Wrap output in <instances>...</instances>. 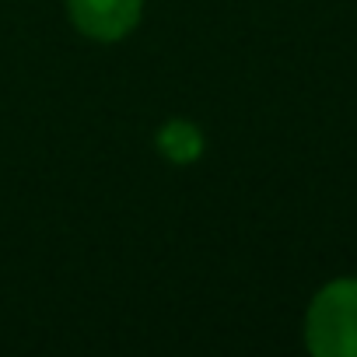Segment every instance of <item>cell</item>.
I'll return each mask as SVG.
<instances>
[{"label":"cell","instance_id":"cell-1","mask_svg":"<svg viewBox=\"0 0 357 357\" xmlns=\"http://www.w3.org/2000/svg\"><path fill=\"white\" fill-rule=\"evenodd\" d=\"M305 343L315 357H357V280H333L315 294Z\"/></svg>","mask_w":357,"mask_h":357},{"label":"cell","instance_id":"cell-2","mask_svg":"<svg viewBox=\"0 0 357 357\" xmlns=\"http://www.w3.org/2000/svg\"><path fill=\"white\" fill-rule=\"evenodd\" d=\"M74 25L91 39H123L137 22L144 0H67Z\"/></svg>","mask_w":357,"mask_h":357},{"label":"cell","instance_id":"cell-3","mask_svg":"<svg viewBox=\"0 0 357 357\" xmlns=\"http://www.w3.org/2000/svg\"><path fill=\"white\" fill-rule=\"evenodd\" d=\"M158 147H161L175 165H190V161H197L200 151H204V133H200L193 123L175 119V123L161 126V133H158Z\"/></svg>","mask_w":357,"mask_h":357}]
</instances>
